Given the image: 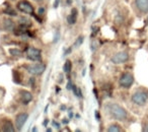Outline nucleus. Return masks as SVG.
Instances as JSON below:
<instances>
[{
	"label": "nucleus",
	"instance_id": "nucleus-1",
	"mask_svg": "<svg viewBox=\"0 0 148 132\" xmlns=\"http://www.w3.org/2000/svg\"><path fill=\"white\" fill-rule=\"evenodd\" d=\"M107 110L110 113V115L114 119L118 121H125L128 117V113L122 106L118 105L116 103H110L107 105Z\"/></svg>",
	"mask_w": 148,
	"mask_h": 132
},
{
	"label": "nucleus",
	"instance_id": "nucleus-2",
	"mask_svg": "<svg viewBox=\"0 0 148 132\" xmlns=\"http://www.w3.org/2000/svg\"><path fill=\"white\" fill-rule=\"evenodd\" d=\"M147 101H148V93L141 91V89L135 91L133 94V96H132V102L138 106H144L147 103Z\"/></svg>",
	"mask_w": 148,
	"mask_h": 132
},
{
	"label": "nucleus",
	"instance_id": "nucleus-3",
	"mask_svg": "<svg viewBox=\"0 0 148 132\" xmlns=\"http://www.w3.org/2000/svg\"><path fill=\"white\" fill-rule=\"evenodd\" d=\"M27 70L29 73H31L32 75H41L45 72L46 70V65L41 62L38 63H33L27 66Z\"/></svg>",
	"mask_w": 148,
	"mask_h": 132
},
{
	"label": "nucleus",
	"instance_id": "nucleus-4",
	"mask_svg": "<svg viewBox=\"0 0 148 132\" xmlns=\"http://www.w3.org/2000/svg\"><path fill=\"white\" fill-rule=\"evenodd\" d=\"M134 82V76L132 73L130 72H125L121 75L120 77V80H119V83L122 87H125V89H128L130 87Z\"/></svg>",
	"mask_w": 148,
	"mask_h": 132
},
{
	"label": "nucleus",
	"instance_id": "nucleus-5",
	"mask_svg": "<svg viewBox=\"0 0 148 132\" xmlns=\"http://www.w3.org/2000/svg\"><path fill=\"white\" fill-rule=\"evenodd\" d=\"M27 57L31 61H40L42 58V52L41 50L37 49L35 47H29L25 52Z\"/></svg>",
	"mask_w": 148,
	"mask_h": 132
},
{
	"label": "nucleus",
	"instance_id": "nucleus-6",
	"mask_svg": "<svg viewBox=\"0 0 148 132\" xmlns=\"http://www.w3.org/2000/svg\"><path fill=\"white\" fill-rule=\"evenodd\" d=\"M16 7L19 11H21V12H23V13H27V14H33L34 13L33 5H32L29 1H27V0H21V1H19V2L17 3Z\"/></svg>",
	"mask_w": 148,
	"mask_h": 132
},
{
	"label": "nucleus",
	"instance_id": "nucleus-7",
	"mask_svg": "<svg viewBox=\"0 0 148 132\" xmlns=\"http://www.w3.org/2000/svg\"><path fill=\"white\" fill-rule=\"evenodd\" d=\"M129 60V54L125 51L119 52V53L115 54L113 57L111 58V61L113 62L114 64H122L125 63Z\"/></svg>",
	"mask_w": 148,
	"mask_h": 132
},
{
	"label": "nucleus",
	"instance_id": "nucleus-8",
	"mask_svg": "<svg viewBox=\"0 0 148 132\" xmlns=\"http://www.w3.org/2000/svg\"><path fill=\"white\" fill-rule=\"evenodd\" d=\"M29 119V114L27 113H21L15 117V129L21 131L23 129V125L27 123Z\"/></svg>",
	"mask_w": 148,
	"mask_h": 132
},
{
	"label": "nucleus",
	"instance_id": "nucleus-9",
	"mask_svg": "<svg viewBox=\"0 0 148 132\" xmlns=\"http://www.w3.org/2000/svg\"><path fill=\"white\" fill-rule=\"evenodd\" d=\"M19 96H21V102H23V104H25V105H27V104H29L33 101V95H32V93L29 91L21 89V91H19Z\"/></svg>",
	"mask_w": 148,
	"mask_h": 132
},
{
	"label": "nucleus",
	"instance_id": "nucleus-10",
	"mask_svg": "<svg viewBox=\"0 0 148 132\" xmlns=\"http://www.w3.org/2000/svg\"><path fill=\"white\" fill-rule=\"evenodd\" d=\"M1 127H2V130L5 132H13L15 131V127L12 124V122L10 120L7 119H2L1 120Z\"/></svg>",
	"mask_w": 148,
	"mask_h": 132
},
{
	"label": "nucleus",
	"instance_id": "nucleus-11",
	"mask_svg": "<svg viewBox=\"0 0 148 132\" xmlns=\"http://www.w3.org/2000/svg\"><path fill=\"white\" fill-rule=\"evenodd\" d=\"M135 4L142 13H148V0H135Z\"/></svg>",
	"mask_w": 148,
	"mask_h": 132
},
{
	"label": "nucleus",
	"instance_id": "nucleus-12",
	"mask_svg": "<svg viewBox=\"0 0 148 132\" xmlns=\"http://www.w3.org/2000/svg\"><path fill=\"white\" fill-rule=\"evenodd\" d=\"M3 31H7V32H11L15 29V25L13 23V21L9 19H5L2 21V25H1Z\"/></svg>",
	"mask_w": 148,
	"mask_h": 132
},
{
	"label": "nucleus",
	"instance_id": "nucleus-13",
	"mask_svg": "<svg viewBox=\"0 0 148 132\" xmlns=\"http://www.w3.org/2000/svg\"><path fill=\"white\" fill-rule=\"evenodd\" d=\"M77 15H78V10L76 8H72L71 13L67 16V21L69 25H75L77 21Z\"/></svg>",
	"mask_w": 148,
	"mask_h": 132
},
{
	"label": "nucleus",
	"instance_id": "nucleus-14",
	"mask_svg": "<svg viewBox=\"0 0 148 132\" xmlns=\"http://www.w3.org/2000/svg\"><path fill=\"white\" fill-rule=\"evenodd\" d=\"M18 25L27 29V28H29L32 25V19H29L27 16H21L18 19Z\"/></svg>",
	"mask_w": 148,
	"mask_h": 132
},
{
	"label": "nucleus",
	"instance_id": "nucleus-15",
	"mask_svg": "<svg viewBox=\"0 0 148 132\" xmlns=\"http://www.w3.org/2000/svg\"><path fill=\"white\" fill-rule=\"evenodd\" d=\"M9 54H10L12 57H15V58H19L23 56V51L19 49H17V48H11V49L8 50Z\"/></svg>",
	"mask_w": 148,
	"mask_h": 132
},
{
	"label": "nucleus",
	"instance_id": "nucleus-16",
	"mask_svg": "<svg viewBox=\"0 0 148 132\" xmlns=\"http://www.w3.org/2000/svg\"><path fill=\"white\" fill-rule=\"evenodd\" d=\"M63 70L66 74H69L72 70V63L70 60H67V61L64 63V66H63Z\"/></svg>",
	"mask_w": 148,
	"mask_h": 132
},
{
	"label": "nucleus",
	"instance_id": "nucleus-17",
	"mask_svg": "<svg viewBox=\"0 0 148 132\" xmlns=\"http://www.w3.org/2000/svg\"><path fill=\"white\" fill-rule=\"evenodd\" d=\"M108 131L109 132H120V131H122V129H121V126L118 125V124H112V125H110L109 128H108Z\"/></svg>",
	"mask_w": 148,
	"mask_h": 132
},
{
	"label": "nucleus",
	"instance_id": "nucleus-18",
	"mask_svg": "<svg viewBox=\"0 0 148 132\" xmlns=\"http://www.w3.org/2000/svg\"><path fill=\"white\" fill-rule=\"evenodd\" d=\"M72 91H73V94L76 97H78V98H82V91H81V89H79L78 87H76L75 85H72Z\"/></svg>",
	"mask_w": 148,
	"mask_h": 132
},
{
	"label": "nucleus",
	"instance_id": "nucleus-19",
	"mask_svg": "<svg viewBox=\"0 0 148 132\" xmlns=\"http://www.w3.org/2000/svg\"><path fill=\"white\" fill-rule=\"evenodd\" d=\"M83 41H84V37L83 36H80V37L77 38V40L75 41V43H74V48H79V46L82 45Z\"/></svg>",
	"mask_w": 148,
	"mask_h": 132
},
{
	"label": "nucleus",
	"instance_id": "nucleus-20",
	"mask_svg": "<svg viewBox=\"0 0 148 132\" xmlns=\"http://www.w3.org/2000/svg\"><path fill=\"white\" fill-rule=\"evenodd\" d=\"M4 12L8 15H12V16H15V15H16V11H14L12 8H10V7H8L7 9H5Z\"/></svg>",
	"mask_w": 148,
	"mask_h": 132
},
{
	"label": "nucleus",
	"instance_id": "nucleus-21",
	"mask_svg": "<svg viewBox=\"0 0 148 132\" xmlns=\"http://www.w3.org/2000/svg\"><path fill=\"white\" fill-rule=\"evenodd\" d=\"M45 12H46L45 7L41 6L39 9H38V14H39V15H44V13H45Z\"/></svg>",
	"mask_w": 148,
	"mask_h": 132
},
{
	"label": "nucleus",
	"instance_id": "nucleus-22",
	"mask_svg": "<svg viewBox=\"0 0 148 132\" xmlns=\"http://www.w3.org/2000/svg\"><path fill=\"white\" fill-rule=\"evenodd\" d=\"M95 119H97V121H101V115H99V112L97 111V110L95 112Z\"/></svg>",
	"mask_w": 148,
	"mask_h": 132
},
{
	"label": "nucleus",
	"instance_id": "nucleus-23",
	"mask_svg": "<svg viewBox=\"0 0 148 132\" xmlns=\"http://www.w3.org/2000/svg\"><path fill=\"white\" fill-rule=\"evenodd\" d=\"M59 37H60V33L57 31V34H56L55 37H54V41H53L54 43H57V42L59 41Z\"/></svg>",
	"mask_w": 148,
	"mask_h": 132
},
{
	"label": "nucleus",
	"instance_id": "nucleus-24",
	"mask_svg": "<svg viewBox=\"0 0 148 132\" xmlns=\"http://www.w3.org/2000/svg\"><path fill=\"white\" fill-rule=\"evenodd\" d=\"M52 124H53V126H54V127H56V128H57V129H59V128H60V124L58 123V122L53 121V122H52Z\"/></svg>",
	"mask_w": 148,
	"mask_h": 132
},
{
	"label": "nucleus",
	"instance_id": "nucleus-25",
	"mask_svg": "<svg viewBox=\"0 0 148 132\" xmlns=\"http://www.w3.org/2000/svg\"><path fill=\"white\" fill-rule=\"evenodd\" d=\"M59 4H60V0H55V1H54V7H55V8H57V7L59 6Z\"/></svg>",
	"mask_w": 148,
	"mask_h": 132
},
{
	"label": "nucleus",
	"instance_id": "nucleus-26",
	"mask_svg": "<svg viewBox=\"0 0 148 132\" xmlns=\"http://www.w3.org/2000/svg\"><path fill=\"white\" fill-rule=\"evenodd\" d=\"M29 83H31L32 87L35 85V78H34V77H31V79H29Z\"/></svg>",
	"mask_w": 148,
	"mask_h": 132
},
{
	"label": "nucleus",
	"instance_id": "nucleus-27",
	"mask_svg": "<svg viewBox=\"0 0 148 132\" xmlns=\"http://www.w3.org/2000/svg\"><path fill=\"white\" fill-rule=\"evenodd\" d=\"M71 50H72V48H69V49H67V50H66L65 52H64V55H63V56H66V55H68V54H69L70 52H71Z\"/></svg>",
	"mask_w": 148,
	"mask_h": 132
},
{
	"label": "nucleus",
	"instance_id": "nucleus-28",
	"mask_svg": "<svg viewBox=\"0 0 148 132\" xmlns=\"http://www.w3.org/2000/svg\"><path fill=\"white\" fill-rule=\"evenodd\" d=\"M72 89V82L71 81H68V83H67V89Z\"/></svg>",
	"mask_w": 148,
	"mask_h": 132
},
{
	"label": "nucleus",
	"instance_id": "nucleus-29",
	"mask_svg": "<svg viewBox=\"0 0 148 132\" xmlns=\"http://www.w3.org/2000/svg\"><path fill=\"white\" fill-rule=\"evenodd\" d=\"M143 131H145V132H148V124H146L145 126L143 127Z\"/></svg>",
	"mask_w": 148,
	"mask_h": 132
},
{
	"label": "nucleus",
	"instance_id": "nucleus-30",
	"mask_svg": "<svg viewBox=\"0 0 148 132\" xmlns=\"http://www.w3.org/2000/svg\"><path fill=\"white\" fill-rule=\"evenodd\" d=\"M62 123L65 124V125H67V124L69 123V120H67V119H63V121H62Z\"/></svg>",
	"mask_w": 148,
	"mask_h": 132
},
{
	"label": "nucleus",
	"instance_id": "nucleus-31",
	"mask_svg": "<svg viewBox=\"0 0 148 132\" xmlns=\"http://www.w3.org/2000/svg\"><path fill=\"white\" fill-rule=\"evenodd\" d=\"M72 117H73V113L69 111V118H72Z\"/></svg>",
	"mask_w": 148,
	"mask_h": 132
},
{
	"label": "nucleus",
	"instance_id": "nucleus-32",
	"mask_svg": "<svg viewBox=\"0 0 148 132\" xmlns=\"http://www.w3.org/2000/svg\"><path fill=\"white\" fill-rule=\"evenodd\" d=\"M48 122H49V121H48V119H46L45 121H44V123H43V124H44V125H47Z\"/></svg>",
	"mask_w": 148,
	"mask_h": 132
},
{
	"label": "nucleus",
	"instance_id": "nucleus-33",
	"mask_svg": "<svg viewBox=\"0 0 148 132\" xmlns=\"http://www.w3.org/2000/svg\"><path fill=\"white\" fill-rule=\"evenodd\" d=\"M66 109V106H61V110H65Z\"/></svg>",
	"mask_w": 148,
	"mask_h": 132
},
{
	"label": "nucleus",
	"instance_id": "nucleus-34",
	"mask_svg": "<svg viewBox=\"0 0 148 132\" xmlns=\"http://www.w3.org/2000/svg\"><path fill=\"white\" fill-rule=\"evenodd\" d=\"M34 1H36V2H42V1H44V0H34Z\"/></svg>",
	"mask_w": 148,
	"mask_h": 132
},
{
	"label": "nucleus",
	"instance_id": "nucleus-35",
	"mask_svg": "<svg viewBox=\"0 0 148 132\" xmlns=\"http://www.w3.org/2000/svg\"><path fill=\"white\" fill-rule=\"evenodd\" d=\"M47 131H48V132H51V131H52V129H51V128H47Z\"/></svg>",
	"mask_w": 148,
	"mask_h": 132
},
{
	"label": "nucleus",
	"instance_id": "nucleus-36",
	"mask_svg": "<svg viewBox=\"0 0 148 132\" xmlns=\"http://www.w3.org/2000/svg\"><path fill=\"white\" fill-rule=\"evenodd\" d=\"M147 21H148V17H147Z\"/></svg>",
	"mask_w": 148,
	"mask_h": 132
}]
</instances>
